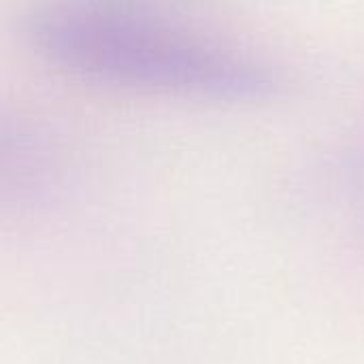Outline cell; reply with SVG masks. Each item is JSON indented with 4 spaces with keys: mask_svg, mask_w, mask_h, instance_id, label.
<instances>
[{
    "mask_svg": "<svg viewBox=\"0 0 364 364\" xmlns=\"http://www.w3.org/2000/svg\"><path fill=\"white\" fill-rule=\"evenodd\" d=\"M26 36L49 64L105 85L230 102L269 98L279 87L277 73L258 60L113 11L41 6Z\"/></svg>",
    "mask_w": 364,
    "mask_h": 364,
    "instance_id": "cell-1",
    "label": "cell"
}]
</instances>
